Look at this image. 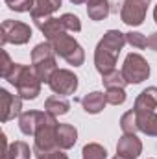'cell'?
I'll return each mask as SVG.
<instances>
[{
	"label": "cell",
	"mask_w": 157,
	"mask_h": 159,
	"mask_svg": "<svg viewBox=\"0 0 157 159\" xmlns=\"http://www.w3.org/2000/svg\"><path fill=\"white\" fill-rule=\"evenodd\" d=\"M59 19H61V22H63V26H65L67 32H79V30H81V22H79V19L76 15L65 13V15H61Z\"/></svg>",
	"instance_id": "29"
},
{
	"label": "cell",
	"mask_w": 157,
	"mask_h": 159,
	"mask_svg": "<svg viewBox=\"0 0 157 159\" xmlns=\"http://www.w3.org/2000/svg\"><path fill=\"white\" fill-rule=\"evenodd\" d=\"M87 15L94 22L104 20L109 15V2L107 0H87Z\"/></svg>",
	"instance_id": "19"
},
{
	"label": "cell",
	"mask_w": 157,
	"mask_h": 159,
	"mask_svg": "<svg viewBox=\"0 0 157 159\" xmlns=\"http://www.w3.org/2000/svg\"><path fill=\"white\" fill-rule=\"evenodd\" d=\"M150 0H124L120 7V19L128 26H141L146 19Z\"/></svg>",
	"instance_id": "8"
},
{
	"label": "cell",
	"mask_w": 157,
	"mask_h": 159,
	"mask_svg": "<svg viewBox=\"0 0 157 159\" xmlns=\"http://www.w3.org/2000/svg\"><path fill=\"white\" fill-rule=\"evenodd\" d=\"M107 150L98 143H87L81 150V159H105Z\"/></svg>",
	"instance_id": "21"
},
{
	"label": "cell",
	"mask_w": 157,
	"mask_h": 159,
	"mask_svg": "<svg viewBox=\"0 0 157 159\" xmlns=\"http://www.w3.org/2000/svg\"><path fill=\"white\" fill-rule=\"evenodd\" d=\"M34 154H35V159H69L61 148H52V150L34 148Z\"/></svg>",
	"instance_id": "26"
},
{
	"label": "cell",
	"mask_w": 157,
	"mask_h": 159,
	"mask_svg": "<svg viewBox=\"0 0 157 159\" xmlns=\"http://www.w3.org/2000/svg\"><path fill=\"white\" fill-rule=\"evenodd\" d=\"M139 120V131L150 135V137H157V113H152V115H146Z\"/></svg>",
	"instance_id": "22"
},
{
	"label": "cell",
	"mask_w": 157,
	"mask_h": 159,
	"mask_svg": "<svg viewBox=\"0 0 157 159\" xmlns=\"http://www.w3.org/2000/svg\"><path fill=\"white\" fill-rule=\"evenodd\" d=\"M35 26L43 32V35L46 37V41H52L54 37L65 34V26L61 22V19H56V17H46V19H37L35 20Z\"/></svg>",
	"instance_id": "13"
},
{
	"label": "cell",
	"mask_w": 157,
	"mask_h": 159,
	"mask_svg": "<svg viewBox=\"0 0 157 159\" xmlns=\"http://www.w3.org/2000/svg\"><path fill=\"white\" fill-rule=\"evenodd\" d=\"M13 61H11V57H9V54L6 52V50H2V67H0V76L2 78H6L7 74H9V70L13 69Z\"/></svg>",
	"instance_id": "30"
},
{
	"label": "cell",
	"mask_w": 157,
	"mask_h": 159,
	"mask_svg": "<svg viewBox=\"0 0 157 159\" xmlns=\"http://www.w3.org/2000/svg\"><path fill=\"white\" fill-rule=\"evenodd\" d=\"M22 109V98L19 94H11L6 89H0V120L9 122L15 117H20Z\"/></svg>",
	"instance_id": "10"
},
{
	"label": "cell",
	"mask_w": 157,
	"mask_h": 159,
	"mask_svg": "<svg viewBox=\"0 0 157 159\" xmlns=\"http://www.w3.org/2000/svg\"><path fill=\"white\" fill-rule=\"evenodd\" d=\"M105 100L111 106H122L126 102V91L122 87H111L105 91Z\"/></svg>",
	"instance_id": "25"
},
{
	"label": "cell",
	"mask_w": 157,
	"mask_h": 159,
	"mask_svg": "<svg viewBox=\"0 0 157 159\" xmlns=\"http://www.w3.org/2000/svg\"><path fill=\"white\" fill-rule=\"evenodd\" d=\"M117 154L126 159H137L142 154V143L137 133H124L117 143Z\"/></svg>",
	"instance_id": "12"
},
{
	"label": "cell",
	"mask_w": 157,
	"mask_h": 159,
	"mask_svg": "<svg viewBox=\"0 0 157 159\" xmlns=\"http://www.w3.org/2000/svg\"><path fill=\"white\" fill-rule=\"evenodd\" d=\"M122 76L126 80V83L133 85V83H142L144 80L150 78V65L148 61L141 56V54H128L126 59H124V65H122Z\"/></svg>",
	"instance_id": "6"
},
{
	"label": "cell",
	"mask_w": 157,
	"mask_h": 159,
	"mask_svg": "<svg viewBox=\"0 0 157 159\" xmlns=\"http://www.w3.org/2000/svg\"><path fill=\"white\" fill-rule=\"evenodd\" d=\"M78 141V129L72 124H59L57 126V148L70 150Z\"/></svg>",
	"instance_id": "15"
},
{
	"label": "cell",
	"mask_w": 157,
	"mask_h": 159,
	"mask_svg": "<svg viewBox=\"0 0 157 159\" xmlns=\"http://www.w3.org/2000/svg\"><path fill=\"white\" fill-rule=\"evenodd\" d=\"M32 67L37 74V78L44 83H48L52 74L57 70V63H56V52L52 48V44L39 43L34 50H32Z\"/></svg>",
	"instance_id": "3"
},
{
	"label": "cell",
	"mask_w": 157,
	"mask_h": 159,
	"mask_svg": "<svg viewBox=\"0 0 157 159\" xmlns=\"http://www.w3.org/2000/svg\"><path fill=\"white\" fill-rule=\"evenodd\" d=\"M72 4H76V6H79V4H87V0H70Z\"/></svg>",
	"instance_id": "32"
},
{
	"label": "cell",
	"mask_w": 157,
	"mask_h": 159,
	"mask_svg": "<svg viewBox=\"0 0 157 159\" xmlns=\"http://www.w3.org/2000/svg\"><path fill=\"white\" fill-rule=\"evenodd\" d=\"M126 43L131 44L133 48H139V50L148 48V39H146V35H142V34H139V32H128V34H126Z\"/></svg>",
	"instance_id": "27"
},
{
	"label": "cell",
	"mask_w": 157,
	"mask_h": 159,
	"mask_svg": "<svg viewBox=\"0 0 157 159\" xmlns=\"http://www.w3.org/2000/svg\"><path fill=\"white\" fill-rule=\"evenodd\" d=\"M57 117L48 113V111H43L41 113L39 124H37V129H35V143H34V148H41V150H52V148H57Z\"/></svg>",
	"instance_id": "5"
},
{
	"label": "cell",
	"mask_w": 157,
	"mask_h": 159,
	"mask_svg": "<svg viewBox=\"0 0 157 159\" xmlns=\"http://www.w3.org/2000/svg\"><path fill=\"white\" fill-rule=\"evenodd\" d=\"M2 46L11 43V44H26L28 41L32 39V28L26 24V22H20V20H11V19H6L2 22Z\"/></svg>",
	"instance_id": "7"
},
{
	"label": "cell",
	"mask_w": 157,
	"mask_h": 159,
	"mask_svg": "<svg viewBox=\"0 0 157 159\" xmlns=\"http://www.w3.org/2000/svg\"><path fill=\"white\" fill-rule=\"evenodd\" d=\"M124 44H126V34H122L118 30H109L104 34V37L100 39V43L96 44V50H94V65L102 76L117 69L118 56H120Z\"/></svg>",
	"instance_id": "1"
},
{
	"label": "cell",
	"mask_w": 157,
	"mask_h": 159,
	"mask_svg": "<svg viewBox=\"0 0 157 159\" xmlns=\"http://www.w3.org/2000/svg\"><path fill=\"white\" fill-rule=\"evenodd\" d=\"M4 2L7 4L9 9L19 11V13H26V11H32L35 0H4Z\"/></svg>",
	"instance_id": "28"
},
{
	"label": "cell",
	"mask_w": 157,
	"mask_h": 159,
	"mask_svg": "<svg viewBox=\"0 0 157 159\" xmlns=\"http://www.w3.org/2000/svg\"><path fill=\"white\" fill-rule=\"evenodd\" d=\"M59 7H61V0H35L30 15L34 20L46 19V17H52V13L57 11Z\"/></svg>",
	"instance_id": "16"
},
{
	"label": "cell",
	"mask_w": 157,
	"mask_h": 159,
	"mask_svg": "<svg viewBox=\"0 0 157 159\" xmlns=\"http://www.w3.org/2000/svg\"><path fill=\"white\" fill-rule=\"evenodd\" d=\"M105 104H107L105 93H100V91L87 93V94L81 98V106H83L85 113H89V115H98L100 111H104Z\"/></svg>",
	"instance_id": "14"
},
{
	"label": "cell",
	"mask_w": 157,
	"mask_h": 159,
	"mask_svg": "<svg viewBox=\"0 0 157 159\" xmlns=\"http://www.w3.org/2000/svg\"><path fill=\"white\" fill-rule=\"evenodd\" d=\"M154 20H155V22H157V6H155V7H154Z\"/></svg>",
	"instance_id": "33"
},
{
	"label": "cell",
	"mask_w": 157,
	"mask_h": 159,
	"mask_svg": "<svg viewBox=\"0 0 157 159\" xmlns=\"http://www.w3.org/2000/svg\"><path fill=\"white\" fill-rule=\"evenodd\" d=\"M41 113L43 111H24V113H20V117H19V128H20V131L24 135H28V137L35 135Z\"/></svg>",
	"instance_id": "17"
},
{
	"label": "cell",
	"mask_w": 157,
	"mask_h": 159,
	"mask_svg": "<svg viewBox=\"0 0 157 159\" xmlns=\"http://www.w3.org/2000/svg\"><path fill=\"white\" fill-rule=\"evenodd\" d=\"M120 128L124 133H137L139 131V120H137V113L133 109H129L128 113L122 115L120 119Z\"/></svg>",
	"instance_id": "23"
},
{
	"label": "cell",
	"mask_w": 157,
	"mask_h": 159,
	"mask_svg": "<svg viewBox=\"0 0 157 159\" xmlns=\"http://www.w3.org/2000/svg\"><path fill=\"white\" fill-rule=\"evenodd\" d=\"M56 52V56H59L61 59H65L69 65H74V67H81L83 61H85V52L81 48L78 41L74 39L72 35H69L67 32L54 37L52 41H48Z\"/></svg>",
	"instance_id": "4"
},
{
	"label": "cell",
	"mask_w": 157,
	"mask_h": 159,
	"mask_svg": "<svg viewBox=\"0 0 157 159\" xmlns=\"http://www.w3.org/2000/svg\"><path fill=\"white\" fill-rule=\"evenodd\" d=\"M4 80H7L11 85H15L17 94L22 100H35L37 94L41 93V81L34 70V67L22 65V63H15L13 69L9 70V74Z\"/></svg>",
	"instance_id": "2"
},
{
	"label": "cell",
	"mask_w": 157,
	"mask_h": 159,
	"mask_svg": "<svg viewBox=\"0 0 157 159\" xmlns=\"http://www.w3.org/2000/svg\"><path fill=\"white\" fill-rule=\"evenodd\" d=\"M102 83L105 85V89H111V87H122L124 89L128 85L124 76H122V72H118L117 69L111 70V72H107V74H104L102 76Z\"/></svg>",
	"instance_id": "24"
},
{
	"label": "cell",
	"mask_w": 157,
	"mask_h": 159,
	"mask_svg": "<svg viewBox=\"0 0 157 159\" xmlns=\"http://www.w3.org/2000/svg\"><path fill=\"white\" fill-rule=\"evenodd\" d=\"M48 87L52 89V93H56L59 96L74 94L78 89V76L69 69H57L48 81Z\"/></svg>",
	"instance_id": "9"
},
{
	"label": "cell",
	"mask_w": 157,
	"mask_h": 159,
	"mask_svg": "<svg viewBox=\"0 0 157 159\" xmlns=\"http://www.w3.org/2000/svg\"><path fill=\"white\" fill-rule=\"evenodd\" d=\"M32 152L34 150H30V146L24 141H15L2 154V159H30L32 157Z\"/></svg>",
	"instance_id": "20"
},
{
	"label": "cell",
	"mask_w": 157,
	"mask_h": 159,
	"mask_svg": "<svg viewBox=\"0 0 157 159\" xmlns=\"http://www.w3.org/2000/svg\"><path fill=\"white\" fill-rule=\"evenodd\" d=\"M155 107H157V87H148L137 96L133 111L137 113V119H142L146 115L155 113Z\"/></svg>",
	"instance_id": "11"
},
{
	"label": "cell",
	"mask_w": 157,
	"mask_h": 159,
	"mask_svg": "<svg viewBox=\"0 0 157 159\" xmlns=\"http://www.w3.org/2000/svg\"><path fill=\"white\" fill-rule=\"evenodd\" d=\"M70 109V102L65 98V96H59V94H54L50 98H46L44 102V111L59 117V115H67Z\"/></svg>",
	"instance_id": "18"
},
{
	"label": "cell",
	"mask_w": 157,
	"mask_h": 159,
	"mask_svg": "<svg viewBox=\"0 0 157 159\" xmlns=\"http://www.w3.org/2000/svg\"><path fill=\"white\" fill-rule=\"evenodd\" d=\"M148 48H150V50H154V52H157V32H155V34H152V35L148 37Z\"/></svg>",
	"instance_id": "31"
},
{
	"label": "cell",
	"mask_w": 157,
	"mask_h": 159,
	"mask_svg": "<svg viewBox=\"0 0 157 159\" xmlns=\"http://www.w3.org/2000/svg\"><path fill=\"white\" fill-rule=\"evenodd\" d=\"M113 159H126V157H122V156H118V154H117V156H115Z\"/></svg>",
	"instance_id": "34"
}]
</instances>
